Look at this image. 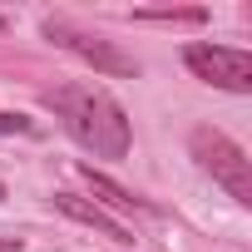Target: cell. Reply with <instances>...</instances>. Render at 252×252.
I'll return each mask as SVG.
<instances>
[{
    "instance_id": "cell-3",
    "label": "cell",
    "mask_w": 252,
    "mask_h": 252,
    "mask_svg": "<svg viewBox=\"0 0 252 252\" xmlns=\"http://www.w3.org/2000/svg\"><path fill=\"white\" fill-rule=\"evenodd\" d=\"M183 64L203 84H218L227 94H247L252 89V55L247 50H232V45H188Z\"/></svg>"
},
{
    "instance_id": "cell-8",
    "label": "cell",
    "mask_w": 252,
    "mask_h": 252,
    "mask_svg": "<svg viewBox=\"0 0 252 252\" xmlns=\"http://www.w3.org/2000/svg\"><path fill=\"white\" fill-rule=\"evenodd\" d=\"M35 124L25 119V114H0V134H30Z\"/></svg>"
},
{
    "instance_id": "cell-7",
    "label": "cell",
    "mask_w": 252,
    "mask_h": 252,
    "mask_svg": "<svg viewBox=\"0 0 252 252\" xmlns=\"http://www.w3.org/2000/svg\"><path fill=\"white\" fill-rule=\"evenodd\" d=\"M134 20H154V25H203L208 10L188 5V10H134Z\"/></svg>"
},
{
    "instance_id": "cell-2",
    "label": "cell",
    "mask_w": 252,
    "mask_h": 252,
    "mask_svg": "<svg viewBox=\"0 0 252 252\" xmlns=\"http://www.w3.org/2000/svg\"><path fill=\"white\" fill-rule=\"evenodd\" d=\"M193 154H198V163L227 188V198L232 203H252V158L227 139V134H218V129H193Z\"/></svg>"
},
{
    "instance_id": "cell-5",
    "label": "cell",
    "mask_w": 252,
    "mask_h": 252,
    "mask_svg": "<svg viewBox=\"0 0 252 252\" xmlns=\"http://www.w3.org/2000/svg\"><path fill=\"white\" fill-rule=\"evenodd\" d=\"M74 173L94 188L99 208H114V213H158V203H149V198H139V193H129V188H119L114 178L94 173V163H74Z\"/></svg>"
},
{
    "instance_id": "cell-4",
    "label": "cell",
    "mask_w": 252,
    "mask_h": 252,
    "mask_svg": "<svg viewBox=\"0 0 252 252\" xmlns=\"http://www.w3.org/2000/svg\"><path fill=\"white\" fill-rule=\"evenodd\" d=\"M45 35H50L55 45L74 50V55H79L84 64H94L99 74H124V79H134V74H139V60H134V55H124L119 45H109V40H99V35L74 30L69 20H45Z\"/></svg>"
},
{
    "instance_id": "cell-10",
    "label": "cell",
    "mask_w": 252,
    "mask_h": 252,
    "mask_svg": "<svg viewBox=\"0 0 252 252\" xmlns=\"http://www.w3.org/2000/svg\"><path fill=\"white\" fill-rule=\"evenodd\" d=\"M0 30H5V15H0Z\"/></svg>"
},
{
    "instance_id": "cell-11",
    "label": "cell",
    "mask_w": 252,
    "mask_h": 252,
    "mask_svg": "<svg viewBox=\"0 0 252 252\" xmlns=\"http://www.w3.org/2000/svg\"><path fill=\"white\" fill-rule=\"evenodd\" d=\"M0 198H5V183H0Z\"/></svg>"
},
{
    "instance_id": "cell-9",
    "label": "cell",
    "mask_w": 252,
    "mask_h": 252,
    "mask_svg": "<svg viewBox=\"0 0 252 252\" xmlns=\"http://www.w3.org/2000/svg\"><path fill=\"white\" fill-rule=\"evenodd\" d=\"M0 252H20V237H0Z\"/></svg>"
},
{
    "instance_id": "cell-1",
    "label": "cell",
    "mask_w": 252,
    "mask_h": 252,
    "mask_svg": "<svg viewBox=\"0 0 252 252\" xmlns=\"http://www.w3.org/2000/svg\"><path fill=\"white\" fill-rule=\"evenodd\" d=\"M45 104L64 119L69 139L84 144L94 158H109V163L129 158V144H134L129 119H124L119 99H114L104 84H84V79H79V84H60V89L45 94Z\"/></svg>"
},
{
    "instance_id": "cell-6",
    "label": "cell",
    "mask_w": 252,
    "mask_h": 252,
    "mask_svg": "<svg viewBox=\"0 0 252 252\" xmlns=\"http://www.w3.org/2000/svg\"><path fill=\"white\" fill-rule=\"evenodd\" d=\"M55 208H60L64 218H74V222H84V227H94V232H104V237L124 242V247L134 242V232L124 227L119 218H109V213H104L99 203H84V198H74V193H55Z\"/></svg>"
}]
</instances>
